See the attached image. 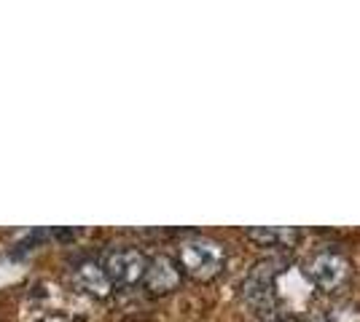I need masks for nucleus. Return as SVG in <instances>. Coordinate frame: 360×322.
<instances>
[{"label": "nucleus", "instance_id": "nucleus-6", "mask_svg": "<svg viewBox=\"0 0 360 322\" xmlns=\"http://www.w3.org/2000/svg\"><path fill=\"white\" fill-rule=\"evenodd\" d=\"M245 234L264 247H290L299 239V231L283 229V226H277V229H248Z\"/></svg>", "mask_w": 360, "mask_h": 322}, {"label": "nucleus", "instance_id": "nucleus-1", "mask_svg": "<svg viewBox=\"0 0 360 322\" xmlns=\"http://www.w3.org/2000/svg\"><path fill=\"white\" fill-rule=\"evenodd\" d=\"M178 258L186 274L199 279V282H207V279L224 271L226 250L218 242L207 239V236H191V239H186L180 245Z\"/></svg>", "mask_w": 360, "mask_h": 322}, {"label": "nucleus", "instance_id": "nucleus-8", "mask_svg": "<svg viewBox=\"0 0 360 322\" xmlns=\"http://www.w3.org/2000/svg\"><path fill=\"white\" fill-rule=\"evenodd\" d=\"M271 322H293V320H271Z\"/></svg>", "mask_w": 360, "mask_h": 322}, {"label": "nucleus", "instance_id": "nucleus-7", "mask_svg": "<svg viewBox=\"0 0 360 322\" xmlns=\"http://www.w3.org/2000/svg\"><path fill=\"white\" fill-rule=\"evenodd\" d=\"M41 322H70V320L62 317V314H51V317H46V320H41Z\"/></svg>", "mask_w": 360, "mask_h": 322}, {"label": "nucleus", "instance_id": "nucleus-2", "mask_svg": "<svg viewBox=\"0 0 360 322\" xmlns=\"http://www.w3.org/2000/svg\"><path fill=\"white\" fill-rule=\"evenodd\" d=\"M148 263L150 261L137 247H116V250H108L105 253L103 269H105L110 285H116V288H135L137 282L146 279Z\"/></svg>", "mask_w": 360, "mask_h": 322}, {"label": "nucleus", "instance_id": "nucleus-5", "mask_svg": "<svg viewBox=\"0 0 360 322\" xmlns=\"http://www.w3.org/2000/svg\"><path fill=\"white\" fill-rule=\"evenodd\" d=\"M73 285L78 288L81 293H86V295H97V298H105L108 293H110V279H108L105 269L103 266H97L94 261H84L78 263L73 269Z\"/></svg>", "mask_w": 360, "mask_h": 322}, {"label": "nucleus", "instance_id": "nucleus-3", "mask_svg": "<svg viewBox=\"0 0 360 322\" xmlns=\"http://www.w3.org/2000/svg\"><path fill=\"white\" fill-rule=\"evenodd\" d=\"M307 276L320 290L333 293L349 279V261L336 250H323V253L312 255V261L307 266Z\"/></svg>", "mask_w": 360, "mask_h": 322}, {"label": "nucleus", "instance_id": "nucleus-4", "mask_svg": "<svg viewBox=\"0 0 360 322\" xmlns=\"http://www.w3.org/2000/svg\"><path fill=\"white\" fill-rule=\"evenodd\" d=\"M146 290H150L153 295H165V293H172L180 285V269L169 261L167 255H159L148 263V271H146V279H143Z\"/></svg>", "mask_w": 360, "mask_h": 322}]
</instances>
